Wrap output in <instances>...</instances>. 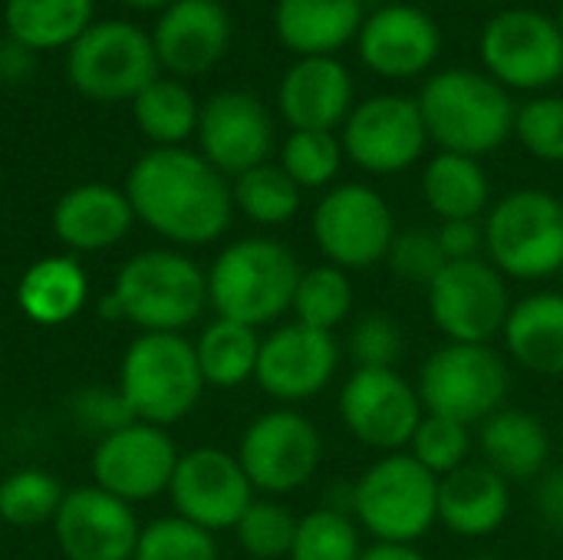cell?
<instances>
[{
    "label": "cell",
    "instance_id": "51",
    "mask_svg": "<svg viewBox=\"0 0 563 560\" xmlns=\"http://www.w3.org/2000/svg\"><path fill=\"white\" fill-rule=\"evenodd\" d=\"M558 465H563V432L561 439H558Z\"/></svg>",
    "mask_w": 563,
    "mask_h": 560
},
{
    "label": "cell",
    "instance_id": "14",
    "mask_svg": "<svg viewBox=\"0 0 563 560\" xmlns=\"http://www.w3.org/2000/svg\"><path fill=\"white\" fill-rule=\"evenodd\" d=\"M346 436L379 455L406 452L426 409L412 380L399 370H353L336 399Z\"/></svg>",
    "mask_w": 563,
    "mask_h": 560
},
{
    "label": "cell",
    "instance_id": "13",
    "mask_svg": "<svg viewBox=\"0 0 563 560\" xmlns=\"http://www.w3.org/2000/svg\"><path fill=\"white\" fill-rule=\"evenodd\" d=\"M511 281L488 261H455L439 271L426 287V304L435 330L445 343H482L492 347L501 340L511 300Z\"/></svg>",
    "mask_w": 563,
    "mask_h": 560
},
{
    "label": "cell",
    "instance_id": "41",
    "mask_svg": "<svg viewBox=\"0 0 563 560\" xmlns=\"http://www.w3.org/2000/svg\"><path fill=\"white\" fill-rule=\"evenodd\" d=\"M132 560H221L218 538L178 515L142 525Z\"/></svg>",
    "mask_w": 563,
    "mask_h": 560
},
{
    "label": "cell",
    "instance_id": "52",
    "mask_svg": "<svg viewBox=\"0 0 563 560\" xmlns=\"http://www.w3.org/2000/svg\"><path fill=\"white\" fill-rule=\"evenodd\" d=\"M472 560H498V558H492V554H475Z\"/></svg>",
    "mask_w": 563,
    "mask_h": 560
},
{
    "label": "cell",
    "instance_id": "8",
    "mask_svg": "<svg viewBox=\"0 0 563 560\" xmlns=\"http://www.w3.org/2000/svg\"><path fill=\"white\" fill-rule=\"evenodd\" d=\"M416 389L426 413L475 429L508 406L511 366L495 347L442 343L422 360Z\"/></svg>",
    "mask_w": 563,
    "mask_h": 560
},
{
    "label": "cell",
    "instance_id": "47",
    "mask_svg": "<svg viewBox=\"0 0 563 560\" xmlns=\"http://www.w3.org/2000/svg\"><path fill=\"white\" fill-rule=\"evenodd\" d=\"M534 512L538 518L563 538V465L558 469H548L541 479H538V488H534Z\"/></svg>",
    "mask_w": 563,
    "mask_h": 560
},
{
    "label": "cell",
    "instance_id": "11",
    "mask_svg": "<svg viewBox=\"0 0 563 560\" xmlns=\"http://www.w3.org/2000/svg\"><path fill=\"white\" fill-rule=\"evenodd\" d=\"M158 69L152 33L129 20H92L66 50V76L92 102H129L158 79Z\"/></svg>",
    "mask_w": 563,
    "mask_h": 560
},
{
    "label": "cell",
    "instance_id": "24",
    "mask_svg": "<svg viewBox=\"0 0 563 560\" xmlns=\"http://www.w3.org/2000/svg\"><path fill=\"white\" fill-rule=\"evenodd\" d=\"M135 211L125 188L106 182H82L59 195L53 208V234L73 254H99L129 238Z\"/></svg>",
    "mask_w": 563,
    "mask_h": 560
},
{
    "label": "cell",
    "instance_id": "22",
    "mask_svg": "<svg viewBox=\"0 0 563 560\" xmlns=\"http://www.w3.org/2000/svg\"><path fill=\"white\" fill-rule=\"evenodd\" d=\"M231 13L221 0H175L158 13L152 46L158 66L185 79L218 66L231 46Z\"/></svg>",
    "mask_w": 563,
    "mask_h": 560
},
{
    "label": "cell",
    "instance_id": "3",
    "mask_svg": "<svg viewBox=\"0 0 563 560\" xmlns=\"http://www.w3.org/2000/svg\"><path fill=\"white\" fill-rule=\"evenodd\" d=\"M419 112L429 142L439 152L485 158L515 135V99L482 69H442L432 73L419 96Z\"/></svg>",
    "mask_w": 563,
    "mask_h": 560
},
{
    "label": "cell",
    "instance_id": "23",
    "mask_svg": "<svg viewBox=\"0 0 563 560\" xmlns=\"http://www.w3.org/2000/svg\"><path fill=\"white\" fill-rule=\"evenodd\" d=\"M353 106V76L336 56H297L277 89L290 132H336Z\"/></svg>",
    "mask_w": 563,
    "mask_h": 560
},
{
    "label": "cell",
    "instance_id": "36",
    "mask_svg": "<svg viewBox=\"0 0 563 560\" xmlns=\"http://www.w3.org/2000/svg\"><path fill=\"white\" fill-rule=\"evenodd\" d=\"M66 492L46 469H16L0 482V521L10 528L53 525Z\"/></svg>",
    "mask_w": 563,
    "mask_h": 560
},
{
    "label": "cell",
    "instance_id": "40",
    "mask_svg": "<svg viewBox=\"0 0 563 560\" xmlns=\"http://www.w3.org/2000/svg\"><path fill=\"white\" fill-rule=\"evenodd\" d=\"M297 515L277 498H254L234 525L238 548L254 560H287L297 535Z\"/></svg>",
    "mask_w": 563,
    "mask_h": 560
},
{
    "label": "cell",
    "instance_id": "38",
    "mask_svg": "<svg viewBox=\"0 0 563 560\" xmlns=\"http://www.w3.org/2000/svg\"><path fill=\"white\" fill-rule=\"evenodd\" d=\"M343 142L336 132H290L280 145V168L297 182L300 191H327L336 185L343 168Z\"/></svg>",
    "mask_w": 563,
    "mask_h": 560
},
{
    "label": "cell",
    "instance_id": "26",
    "mask_svg": "<svg viewBox=\"0 0 563 560\" xmlns=\"http://www.w3.org/2000/svg\"><path fill=\"white\" fill-rule=\"evenodd\" d=\"M511 515V485L485 462H468L439 479V525L462 541H485Z\"/></svg>",
    "mask_w": 563,
    "mask_h": 560
},
{
    "label": "cell",
    "instance_id": "55",
    "mask_svg": "<svg viewBox=\"0 0 563 560\" xmlns=\"http://www.w3.org/2000/svg\"><path fill=\"white\" fill-rule=\"evenodd\" d=\"M485 3H501V0H485Z\"/></svg>",
    "mask_w": 563,
    "mask_h": 560
},
{
    "label": "cell",
    "instance_id": "30",
    "mask_svg": "<svg viewBox=\"0 0 563 560\" xmlns=\"http://www.w3.org/2000/svg\"><path fill=\"white\" fill-rule=\"evenodd\" d=\"M422 201L439 221H482L492 208V178L482 158L435 152L422 168Z\"/></svg>",
    "mask_w": 563,
    "mask_h": 560
},
{
    "label": "cell",
    "instance_id": "37",
    "mask_svg": "<svg viewBox=\"0 0 563 560\" xmlns=\"http://www.w3.org/2000/svg\"><path fill=\"white\" fill-rule=\"evenodd\" d=\"M363 551V531L353 521V515L323 505L297 521L294 548L287 560H360Z\"/></svg>",
    "mask_w": 563,
    "mask_h": 560
},
{
    "label": "cell",
    "instance_id": "16",
    "mask_svg": "<svg viewBox=\"0 0 563 560\" xmlns=\"http://www.w3.org/2000/svg\"><path fill=\"white\" fill-rule=\"evenodd\" d=\"M168 498L178 518L218 535L234 531L241 515L254 505L257 492L234 452L198 446L181 452L168 485Z\"/></svg>",
    "mask_w": 563,
    "mask_h": 560
},
{
    "label": "cell",
    "instance_id": "5",
    "mask_svg": "<svg viewBox=\"0 0 563 560\" xmlns=\"http://www.w3.org/2000/svg\"><path fill=\"white\" fill-rule=\"evenodd\" d=\"M115 389L135 422L168 429L198 409L208 386L185 333H139L122 353Z\"/></svg>",
    "mask_w": 563,
    "mask_h": 560
},
{
    "label": "cell",
    "instance_id": "53",
    "mask_svg": "<svg viewBox=\"0 0 563 560\" xmlns=\"http://www.w3.org/2000/svg\"><path fill=\"white\" fill-rule=\"evenodd\" d=\"M558 281H561V294H563V267H561V274H558Z\"/></svg>",
    "mask_w": 563,
    "mask_h": 560
},
{
    "label": "cell",
    "instance_id": "6",
    "mask_svg": "<svg viewBox=\"0 0 563 560\" xmlns=\"http://www.w3.org/2000/svg\"><path fill=\"white\" fill-rule=\"evenodd\" d=\"M350 515L376 545H416L439 525V479L409 452L376 455L353 482Z\"/></svg>",
    "mask_w": 563,
    "mask_h": 560
},
{
    "label": "cell",
    "instance_id": "27",
    "mask_svg": "<svg viewBox=\"0 0 563 560\" xmlns=\"http://www.w3.org/2000/svg\"><path fill=\"white\" fill-rule=\"evenodd\" d=\"M501 343L515 366L544 380H563L561 290H538L515 300L501 330Z\"/></svg>",
    "mask_w": 563,
    "mask_h": 560
},
{
    "label": "cell",
    "instance_id": "20",
    "mask_svg": "<svg viewBox=\"0 0 563 560\" xmlns=\"http://www.w3.org/2000/svg\"><path fill=\"white\" fill-rule=\"evenodd\" d=\"M139 531L132 505L96 485L66 492L53 518L56 548L66 560H132Z\"/></svg>",
    "mask_w": 563,
    "mask_h": 560
},
{
    "label": "cell",
    "instance_id": "44",
    "mask_svg": "<svg viewBox=\"0 0 563 560\" xmlns=\"http://www.w3.org/2000/svg\"><path fill=\"white\" fill-rule=\"evenodd\" d=\"M383 264L389 267V274L396 281L429 287L449 261H445V254L439 248L435 228H406V231H399L393 238L389 254H386Z\"/></svg>",
    "mask_w": 563,
    "mask_h": 560
},
{
    "label": "cell",
    "instance_id": "46",
    "mask_svg": "<svg viewBox=\"0 0 563 560\" xmlns=\"http://www.w3.org/2000/svg\"><path fill=\"white\" fill-rule=\"evenodd\" d=\"M439 248L449 264L485 257V228L482 221H439L435 228Z\"/></svg>",
    "mask_w": 563,
    "mask_h": 560
},
{
    "label": "cell",
    "instance_id": "43",
    "mask_svg": "<svg viewBox=\"0 0 563 560\" xmlns=\"http://www.w3.org/2000/svg\"><path fill=\"white\" fill-rule=\"evenodd\" d=\"M515 139L548 165H563V96H531L515 112Z\"/></svg>",
    "mask_w": 563,
    "mask_h": 560
},
{
    "label": "cell",
    "instance_id": "10",
    "mask_svg": "<svg viewBox=\"0 0 563 560\" xmlns=\"http://www.w3.org/2000/svg\"><path fill=\"white\" fill-rule=\"evenodd\" d=\"M310 234L327 264L356 274L386 261L399 228L379 188L366 182H340L320 195Z\"/></svg>",
    "mask_w": 563,
    "mask_h": 560
},
{
    "label": "cell",
    "instance_id": "4",
    "mask_svg": "<svg viewBox=\"0 0 563 560\" xmlns=\"http://www.w3.org/2000/svg\"><path fill=\"white\" fill-rule=\"evenodd\" d=\"M109 294L122 307V320L142 333H185L208 304V271L178 248H148L132 254Z\"/></svg>",
    "mask_w": 563,
    "mask_h": 560
},
{
    "label": "cell",
    "instance_id": "33",
    "mask_svg": "<svg viewBox=\"0 0 563 560\" xmlns=\"http://www.w3.org/2000/svg\"><path fill=\"white\" fill-rule=\"evenodd\" d=\"M198 112H201L198 99L175 76L152 79L132 99L135 125H139V132L155 149H178V145H185L198 132Z\"/></svg>",
    "mask_w": 563,
    "mask_h": 560
},
{
    "label": "cell",
    "instance_id": "9",
    "mask_svg": "<svg viewBox=\"0 0 563 560\" xmlns=\"http://www.w3.org/2000/svg\"><path fill=\"white\" fill-rule=\"evenodd\" d=\"M254 492L267 498L307 488L323 465V432L297 406H274L254 416L234 449Z\"/></svg>",
    "mask_w": 563,
    "mask_h": 560
},
{
    "label": "cell",
    "instance_id": "15",
    "mask_svg": "<svg viewBox=\"0 0 563 560\" xmlns=\"http://www.w3.org/2000/svg\"><path fill=\"white\" fill-rule=\"evenodd\" d=\"M340 142L346 162H353L360 172L399 175L422 162L429 132L416 99L383 92L353 106L340 129Z\"/></svg>",
    "mask_w": 563,
    "mask_h": 560
},
{
    "label": "cell",
    "instance_id": "17",
    "mask_svg": "<svg viewBox=\"0 0 563 560\" xmlns=\"http://www.w3.org/2000/svg\"><path fill=\"white\" fill-rule=\"evenodd\" d=\"M340 363L343 343L336 340V333H323L290 320L261 337L254 383L280 406H300L317 399L336 380Z\"/></svg>",
    "mask_w": 563,
    "mask_h": 560
},
{
    "label": "cell",
    "instance_id": "18",
    "mask_svg": "<svg viewBox=\"0 0 563 560\" xmlns=\"http://www.w3.org/2000/svg\"><path fill=\"white\" fill-rule=\"evenodd\" d=\"M178 459L181 452L168 429L129 422L96 442L89 475L96 488L122 498L125 505H139L168 495Z\"/></svg>",
    "mask_w": 563,
    "mask_h": 560
},
{
    "label": "cell",
    "instance_id": "19",
    "mask_svg": "<svg viewBox=\"0 0 563 560\" xmlns=\"http://www.w3.org/2000/svg\"><path fill=\"white\" fill-rule=\"evenodd\" d=\"M195 139H198V152L224 178H238L271 162L274 119L257 96L244 89H224L214 92L208 102H201Z\"/></svg>",
    "mask_w": 563,
    "mask_h": 560
},
{
    "label": "cell",
    "instance_id": "25",
    "mask_svg": "<svg viewBox=\"0 0 563 560\" xmlns=\"http://www.w3.org/2000/svg\"><path fill=\"white\" fill-rule=\"evenodd\" d=\"M475 452L482 455L478 462L498 472L508 485H525L538 482L551 469L558 446L541 416L518 406H505L478 426Z\"/></svg>",
    "mask_w": 563,
    "mask_h": 560
},
{
    "label": "cell",
    "instance_id": "31",
    "mask_svg": "<svg viewBox=\"0 0 563 560\" xmlns=\"http://www.w3.org/2000/svg\"><path fill=\"white\" fill-rule=\"evenodd\" d=\"M96 0H7L3 26L23 50H69L92 26Z\"/></svg>",
    "mask_w": 563,
    "mask_h": 560
},
{
    "label": "cell",
    "instance_id": "2",
    "mask_svg": "<svg viewBox=\"0 0 563 560\" xmlns=\"http://www.w3.org/2000/svg\"><path fill=\"white\" fill-rule=\"evenodd\" d=\"M297 254L267 234L231 241L208 267V304L214 317L244 327H277L294 307L300 284Z\"/></svg>",
    "mask_w": 563,
    "mask_h": 560
},
{
    "label": "cell",
    "instance_id": "29",
    "mask_svg": "<svg viewBox=\"0 0 563 560\" xmlns=\"http://www.w3.org/2000/svg\"><path fill=\"white\" fill-rule=\"evenodd\" d=\"M89 300V277L73 254L33 261L16 281V307L36 327L69 323Z\"/></svg>",
    "mask_w": 563,
    "mask_h": 560
},
{
    "label": "cell",
    "instance_id": "39",
    "mask_svg": "<svg viewBox=\"0 0 563 560\" xmlns=\"http://www.w3.org/2000/svg\"><path fill=\"white\" fill-rule=\"evenodd\" d=\"M406 452L426 472H432L435 479H445V475H452V472H459L462 465L472 462V455H475V432H472V426H462L455 419L426 413Z\"/></svg>",
    "mask_w": 563,
    "mask_h": 560
},
{
    "label": "cell",
    "instance_id": "32",
    "mask_svg": "<svg viewBox=\"0 0 563 560\" xmlns=\"http://www.w3.org/2000/svg\"><path fill=\"white\" fill-rule=\"evenodd\" d=\"M195 356L205 376V386L238 389L254 380L261 356V330L214 317L195 340Z\"/></svg>",
    "mask_w": 563,
    "mask_h": 560
},
{
    "label": "cell",
    "instance_id": "28",
    "mask_svg": "<svg viewBox=\"0 0 563 560\" xmlns=\"http://www.w3.org/2000/svg\"><path fill=\"white\" fill-rule=\"evenodd\" d=\"M366 20L363 0H277V40L297 56H336L360 36Z\"/></svg>",
    "mask_w": 563,
    "mask_h": 560
},
{
    "label": "cell",
    "instance_id": "21",
    "mask_svg": "<svg viewBox=\"0 0 563 560\" xmlns=\"http://www.w3.org/2000/svg\"><path fill=\"white\" fill-rule=\"evenodd\" d=\"M360 59L383 79H416L442 53V30L416 3H386L366 13L356 36Z\"/></svg>",
    "mask_w": 563,
    "mask_h": 560
},
{
    "label": "cell",
    "instance_id": "7",
    "mask_svg": "<svg viewBox=\"0 0 563 560\" xmlns=\"http://www.w3.org/2000/svg\"><path fill=\"white\" fill-rule=\"evenodd\" d=\"M485 257L521 284L558 277L563 267V201L544 188H515L492 201L485 221Z\"/></svg>",
    "mask_w": 563,
    "mask_h": 560
},
{
    "label": "cell",
    "instance_id": "50",
    "mask_svg": "<svg viewBox=\"0 0 563 560\" xmlns=\"http://www.w3.org/2000/svg\"><path fill=\"white\" fill-rule=\"evenodd\" d=\"M122 3H129V7H135V10H155V7H168V3H175V0H122Z\"/></svg>",
    "mask_w": 563,
    "mask_h": 560
},
{
    "label": "cell",
    "instance_id": "49",
    "mask_svg": "<svg viewBox=\"0 0 563 560\" xmlns=\"http://www.w3.org/2000/svg\"><path fill=\"white\" fill-rule=\"evenodd\" d=\"M99 317L109 320V323H119V320H122V307H119V300H115L112 294H106V297L99 300Z\"/></svg>",
    "mask_w": 563,
    "mask_h": 560
},
{
    "label": "cell",
    "instance_id": "35",
    "mask_svg": "<svg viewBox=\"0 0 563 560\" xmlns=\"http://www.w3.org/2000/svg\"><path fill=\"white\" fill-rule=\"evenodd\" d=\"M356 310V287L353 274L333 267V264H313L303 267L297 294H294V320L323 333H336L340 327L350 323Z\"/></svg>",
    "mask_w": 563,
    "mask_h": 560
},
{
    "label": "cell",
    "instance_id": "34",
    "mask_svg": "<svg viewBox=\"0 0 563 560\" xmlns=\"http://www.w3.org/2000/svg\"><path fill=\"white\" fill-rule=\"evenodd\" d=\"M231 198H234V211L261 228L290 224L303 205V191L277 162H264L231 178Z\"/></svg>",
    "mask_w": 563,
    "mask_h": 560
},
{
    "label": "cell",
    "instance_id": "45",
    "mask_svg": "<svg viewBox=\"0 0 563 560\" xmlns=\"http://www.w3.org/2000/svg\"><path fill=\"white\" fill-rule=\"evenodd\" d=\"M73 416L82 422L86 432H96L99 439L135 422L132 413L125 409L119 389H102V386H89L82 393L73 396Z\"/></svg>",
    "mask_w": 563,
    "mask_h": 560
},
{
    "label": "cell",
    "instance_id": "1",
    "mask_svg": "<svg viewBox=\"0 0 563 560\" xmlns=\"http://www.w3.org/2000/svg\"><path fill=\"white\" fill-rule=\"evenodd\" d=\"M125 198L148 231L172 248H208L234 221L231 178L195 149H148L125 175Z\"/></svg>",
    "mask_w": 563,
    "mask_h": 560
},
{
    "label": "cell",
    "instance_id": "48",
    "mask_svg": "<svg viewBox=\"0 0 563 560\" xmlns=\"http://www.w3.org/2000/svg\"><path fill=\"white\" fill-rule=\"evenodd\" d=\"M360 560H429L416 545H369Z\"/></svg>",
    "mask_w": 563,
    "mask_h": 560
},
{
    "label": "cell",
    "instance_id": "42",
    "mask_svg": "<svg viewBox=\"0 0 563 560\" xmlns=\"http://www.w3.org/2000/svg\"><path fill=\"white\" fill-rule=\"evenodd\" d=\"M343 350L353 360V370H399L406 333L393 314L369 310L350 327Z\"/></svg>",
    "mask_w": 563,
    "mask_h": 560
},
{
    "label": "cell",
    "instance_id": "54",
    "mask_svg": "<svg viewBox=\"0 0 563 560\" xmlns=\"http://www.w3.org/2000/svg\"><path fill=\"white\" fill-rule=\"evenodd\" d=\"M558 23H561V30H563V3H561V17H558Z\"/></svg>",
    "mask_w": 563,
    "mask_h": 560
},
{
    "label": "cell",
    "instance_id": "12",
    "mask_svg": "<svg viewBox=\"0 0 563 560\" xmlns=\"http://www.w3.org/2000/svg\"><path fill=\"white\" fill-rule=\"evenodd\" d=\"M482 66L508 92H541L563 76V30L534 7L495 13L482 30Z\"/></svg>",
    "mask_w": 563,
    "mask_h": 560
}]
</instances>
